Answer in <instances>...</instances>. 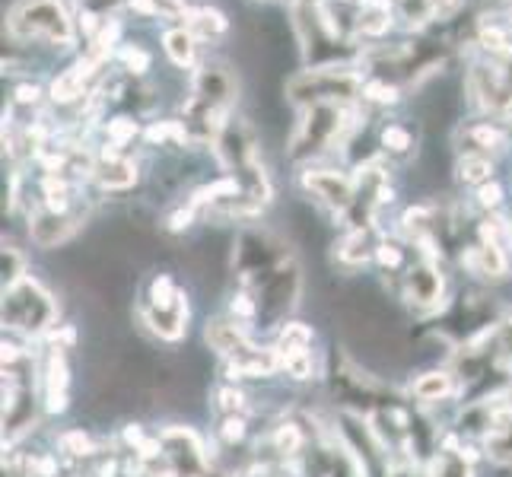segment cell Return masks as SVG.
Returning a JSON list of instances; mask_svg holds the SVG:
<instances>
[{"instance_id": "obj_1", "label": "cell", "mask_w": 512, "mask_h": 477, "mask_svg": "<svg viewBox=\"0 0 512 477\" xmlns=\"http://www.w3.org/2000/svg\"><path fill=\"white\" fill-rule=\"evenodd\" d=\"M239 80L223 61H201L191 74L188 99L182 102V128L188 147H214V140L233 118Z\"/></svg>"}, {"instance_id": "obj_2", "label": "cell", "mask_w": 512, "mask_h": 477, "mask_svg": "<svg viewBox=\"0 0 512 477\" xmlns=\"http://www.w3.org/2000/svg\"><path fill=\"white\" fill-rule=\"evenodd\" d=\"M366 125L363 102L357 105H309L299 112L287 140V159L299 169L315 166L331 150H347Z\"/></svg>"}, {"instance_id": "obj_3", "label": "cell", "mask_w": 512, "mask_h": 477, "mask_svg": "<svg viewBox=\"0 0 512 477\" xmlns=\"http://www.w3.org/2000/svg\"><path fill=\"white\" fill-rule=\"evenodd\" d=\"M214 156L217 166L223 169V175L236 179L239 188L255 198L258 204L268 207L274 198V185L271 175L261 163V140L255 134V128L245 118H229L226 128L220 131V137L214 140Z\"/></svg>"}, {"instance_id": "obj_4", "label": "cell", "mask_w": 512, "mask_h": 477, "mask_svg": "<svg viewBox=\"0 0 512 477\" xmlns=\"http://www.w3.org/2000/svg\"><path fill=\"white\" fill-rule=\"evenodd\" d=\"M134 315L150 338L163 344H179L188 334V293L175 284L172 274L156 271L140 287Z\"/></svg>"}, {"instance_id": "obj_5", "label": "cell", "mask_w": 512, "mask_h": 477, "mask_svg": "<svg viewBox=\"0 0 512 477\" xmlns=\"http://www.w3.org/2000/svg\"><path fill=\"white\" fill-rule=\"evenodd\" d=\"M61 303L39 277H23L4 290V331L23 341H45L61 325Z\"/></svg>"}, {"instance_id": "obj_6", "label": "cell", "mask_w": 512, "mask_h": 477, "mask_svg": "<svg viewBox=\"0 0 512 477\" xmlns=\"http://www.w3.org/2000/svg\"><path fill=\"white\" fill-rule=\"evenodd\" d=\"M363 67L357 64H322L306 67L287 80L284 93L299 112L309 105H357L363 93Z\"/></svg>"}, {"instance_id": "obj_7", "label": "cell", "mask_w": 512, "mask_h": 477, "mask_svg": "<svg viewBox=\"0 0 512 477\" xmlns=\"http://www.w3.org/2000/svg\"><path fill=\"white\" fill-rule=\"evenodd\" d=\"M7 32L16 42H45L70 48L77 45V16L64 0H16L7 13Z\"/></svg>"}, {"instance_id": "obj_8", "label": "cell", "mask_w": 512, "mask_h": 477, "mask_svg": "<svg viewBox=\"0 0 512 477\" xmlns=\"http://www.w3.org/2000/svg\"><path fill=\"white\" fill-rule=\"evenodd\" d=\"M293 258L290 245L271 229H242L233 242V274L236 284H252L261 274Z\"/></svg>"}, {"instance_id": "obj_9", "label": "cell", "mask_w": 512, "mask_h": 477, "mask_svg": "<svg viewBox=\"0 0 512 477\" xmlns=\"http://www.w3.org/2000/svg\"><path fill=\"white\" fill-rule=\"evenodd\" d=\"M398 299L423 318H436L446 309V274L439 258H417L398 280Z\"/></svg>"}, {"instance_id": "obj_10", "label": "cell", "mask_w": 512, "mask_h": 477, "mask_svg": "<svg viewBox=\"0 0 512 477\" xmlns=\"http://www.w3.org/2000/svg\"><path fill=\"white\" fill-rule=\"evenodd\" d=\"M299 188H303V194L315 207H322L334 220H344L353 204L357 179H353V172H347V169L315 163V166L299 169Z\"/></svg>"}, {"instance_id": "obj_11", "label": "cell", "mask_w": 512, "mask_h": 477, "mask_svg": "<svg viewBox=\"0 0 512 477\" xmlns=\"http://www.w3.org/2000/svg\"><path fill=\"white\" fill-rule=\"evenodd\" d=\"M452 144H455L458 156L497 159L512 147V125H506V121H500V118H490V115L468 118L455 128Z\"/></svg>"}, {"instance_id": "obj_12", "label": "cell", "mask_w": 512, "mask_h": 477, "mask_svg": "<svg viewBox=\"0 0 512 477\" xmlns=\"http://www.w3.org/2000/svg\"><path fill=\"white\" fill-rule=\"evenodd\" d=\"M86 214L83 210H48L35 207L29 214V239L39 249H58V245L70 242L83 229Z\"/></svg>"}, {"instance_id": "obj_13", "label": "cell", "mask_w": 512, "mask_h": 477, "mask_svg": "<svg viewBox=\"0 0 512 477\" xmlns=\"http://www.w3.org/2000/svg\"><path fill=\"white\" fill-rule=\"evenodd\" d=\"M39 388L45 401V414H64L70 401V363L67 350L48 344L39 357Z\"/></svg>"}, {"instance_id": "obj_14", "label": "cell", "mask_w": 512, "mask_h": 477, "mask_svg": "<svg viewBox=\"0 0 512 477\" xmlns=\"http://www.w3.org/2000/svg\"><path fill=\"white\" fill-rule=\"evenodd\" d=\"M382 233L379 226H350L341 233V239L334 242V264L344 274H357L363 268H373L376 252H379Z\"/></svg>"}, {"instance_id": "obj_15", "label": "cell", "mask_w": 512, "mask_h": 477, "mask_svg": "<svg viewBox=\"0 0 512 477\" xmlns=\"http://www.w3.org/2000/svg\"><path fill=\"white\" fill-rule=\"evenodd\" d=\"M404 395H408L417 408H430V404H446L455 398H465V385L452 366H430L408 382V392Z\"/></svg>"}, {"instance_id": "obj_16", "label": "cell", "mask_w": 512, "mask_h": 477, "mask_svg": "<svg viewBox=\"0 0 512 477\" xmlns=\"http://www.w3.org/2000/svg\"><path fill=\"white\" fill-rule=\"evenodd\" d=\"M137 179H140L137 163L128 153H121L115 147L102 150L93 163V172H90V182L102 191H128L137 185Z\"/></svg>"}, {"instance_id": "obj_17", "label": "cell", "mask_w": 512, "mask_h": 477, "mask_svg": "<svg viewBox=\"0 0 512 477\" xmlns=\"http://www.w3.org/2000/svg\"><path fill=\"white\" fill-rule=\"evenodd\" d=\"M376 150L385 163H411L417 156V131L408 121H385L376 137Z\"/></svg>"}, {"instance_id": "obj_18", "label": "cell", "mask_w": 512, "mask_h": 477, "mask_svg": "<svg viewBox=\"0 0 512 477\" xmlns=\"http://www.w3.org/2000/svg\"><path fill=\"white\" fill-rule=\"evenodd\" d=\"M474 449H465L462 443L446 433V443H439L436 455L427 462L430 477H474Z\"/></svg>"}, {"instance_id": "obj_19", "label": "cell", "mask_w": 512, "mask_h": 477, "mask_svg": "<svg viewBox=\"0 0 512 477\" xmlns=\"http://www.w3.org/2000/svg\"><path fill=\"white\" fill-rule=\"evenodd\" d=\"M74 4H77V10H74L77 29H80L83 39L90 42L115 20V13L121 7H128V0H74Z\"/></svg>"}, {"instance_id": "obj_20", "label": "cell", "mask_w": 512, "mask_h": 477, "mask_svg": "<svg viewBox=\"0 0 512 477\" xmlns=\"http://www.w3.org/2000/svg\"><path fill=\"white\" fill-rule=\"evenodd\" d=\"M481 455L497 468H512V404L500 414V420L493 423V430L481 443Z\"/></svg>"}, {"instance_id": "obj_21", "label": "cell", "mask_w": 512, "mask_h": 477, "mask_svg": "<svg viewBox=\"0 0 512 477\" xmlns=\"http://www.w3.org/2000/svg\"><path fill=\"white\" fill-rule=\"evenodd\" d=\"M182 26L194 35L198 42H217L229 32V16L217 7H191L185 13Z\"/></svg>"}, {"instance_id": "obj_22", "label": "cell", "mask_w": 512, "mask_h": 477, "mask_svg": "<svg viewBox=\"0 0 512 477\" xmlns=\"http://www.w3.org/2000/svg\"><path fill=\"white\" fill-rule=\"evenodd\" d=\"M455 179L471 191L497 179V159L490 156H455Z\"/></svg>"}, {"instance_id": "obj_23", "label": "cell", "mask_w": 512, "mask_h": 477, "mask_svg": "<svg viewBox=\"0 0 512 477\" xmlns=\"http://www.w3.org/2000/svg\"><path fill=\"white\" fill-rule=\"evenodd\" d=\"M163 51L179 70H191L198 61V39L185 26H172L163 32Z\"/></svg>"}, {"instance_id": "obj_24", "label": "cell", "mask_w": 512, "mask_h": 477, "mask_svg": "<svg viewBox=\"0 0 512 477\" xmlns=\"http://www.w3.org/2000/svg\"><path fill=\"white\" fill-rule=\"evenodd\" d=\"M312 344H315L312 325L296 322V318H290V322L280 325L274 331V341H271V347L277 350V357H284V353H296V350H312Z\"/></svg>"}, {"instance_id": "obj_25", "label": "cell", "mask_w": 512, "mask_h": 477, "mask_svg": "<svg viewBox=\"0 0 512 477\" xmlns=\"http://www.w3.org/2000/svg\"><path fill=\"white\" fill-rule=\"evenodd\" d=\"M128 7L147 20H185L191 10L185 0H128Z\"/></svg>"}, {"instance_id": "obj_26", "label": "cell", "mask_w": 512, "mask_h": 477, "mask_svg": "<svg viewBox=\"0 0 512 477\" xmlns=\"http://www.w3.org/2000/svg\"><path fill=\"white\" fill-rule=\"evenodd\" d=\"M401 99V86L385 80V77H366L363 80V93H360V102L363 105H376V109H388V105H395Z\"/></svg>"}, {"instance_id": "obj_27", "label": "cell", "mask_w": 512, "mask_h": 477, "mask_svg": "<svg viewBox=\"0 0 512 477\" xmlns=\"http://www.w3.org/2000/svg\"><path fill=\"white\" fill-rule=\"evenodd\" d=\"M201 220V214H198V207L191 204V198H185V201H179V204H172L166 214H163V220H160V226L166 229L169 236H182V233H188V229Z\"/></svg>"}, {"instance_id": "obj_28", "label": "cell", "mask_w": 512, "mask_h": 477, "mask_svg": "<svg viewBox=\"0 0 512 477\" xmlns=\"http://www.w3.org/2000/svg\"><path fill=\"white\" fill-rule=\"evenodd\" d=\"M115 61L121 64V70H125L128 77H144L147 70H150V51L147 48H140V45H118L115 51Z\"/></svg>"}, {"instance_id": "obj_29", "label": "cell", "mask_w": 512, "mask_h": 477, "mask_svg": "<svg viewBox=\"0 0 512 477\" xmlns=\"http://www.w3.org/2000/svg\"><path fill=\"white\" fill-rule=\"evenodd\" d=\"M0 264H4V290L20 284L23 277H29V261L23 255V249H16L13 242H4V255H0Z\"/></svg>"}, {"instance_id": "obj_30", "label": "cell", "mask_w": 512, "mask_h": 477, "mask_svg": "<svg viewBox=\"0 0 512 477\" xmlns=\"http://www.w3.org/2000/svg\"><path fill=\"white\" fill-rule=\"evenodd\" d=\"M503 198H506L503 185L493 179V182H487V185H481L478 191H474V207H478L481 214H500Z\"/></svg>"}, {"instance_id": "obj_31", "label": "cell", "mask_w": 512, "mask_h": 477, "mask_svg": "<svg viewBox=\"0 0 512 477\" xmlns=\"http://www.w3.org/2000/svg\"><path fill=\"white\" fill-rule=\"evenodd\" d=\"M39 99H42V90L35 83H20L13 90V105H32V109H35Z\"/></svg>"}]
</instances>
